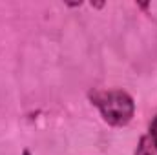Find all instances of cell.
I'll return each instance as SVG.
<instances>
[{
    "label": "cell",
    "instance_id": "cell-1",
    "mask_svg": "<svg viewBox=\"0 0 157 155\" xmlns=\"http://www.w3.org/2000/svg\"><path fill=\"white\" fill-rule=\"evenodd\" d=\"M95 104L99 106L101 113L106 122L113 126H124L133 117V100L124 91H106L95 97Z\"/></svg>",
    "mask_w": 157,
    "mask_h": 155
},
{
    "label": "cell",
    "instance_id": "cell-2",
    "mask_svg": "<svg viewBox=\"0 0 157 155\" xmlns=\"http://www.w3.org/2000/svg\"><path fill=\"white\" fill-rule=\"evenodd\" d=\"M135 155H152V153H150V150H148V146H146V139H143V141H141L139 150H137V153H135Z\"/></svg>",
    "mask_w": 157,
    "mask_h": 155
},
{
    "label": "cell",
    "instance_id": "cell-3",
    "mask_svg": "<svg viewBox=\"0 0 157 155\" xmlns=\"http://www.w3.org/2000/svg\"><path fill=\"white\" fill-rule=\"evenodd\" d=\"M150 135H152L154 144H155V148H157V117L154 119V122H152V126H150Z\"/></svg>",
    "mask_w": 157,
    "mask_h": 155
},
{
    "label": "cell",
    "instance_id": "cell-4",
    "mask_svg": "<svg viewBox=\"0 0 157 155\" xmlns=\"http://www.w3.org/2000/svg\"><path fill=\"white\" fill-rule=\"evenodd\" d=\"M24 155H29V152H24Z\"/></svg>",
    "mask_w": 157,
    "mask_h": 155
}]
</instances>
